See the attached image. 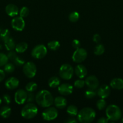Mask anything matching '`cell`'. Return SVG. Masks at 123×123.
<instances>
[{"instance_id":"39","label":"cell","mask_w":123,"mask_h":123,"mask_svg":"<svg viewBox=\"0 0 123 123\" xmlns=\"http://www.w3.org/2000/svg\"><path fill=\"white\" fill-rule=\"evenodd\" d=\"M4 102L7 105H9L11 103V97L8 94H4L2 97Z\"/></svg>"},{"instance_id":"25","label":"cell","mask_w":123,"mask_h":123,"mask_svg":"<svg viewBox=\"0 0 123 123\" xmlns=\"http://www.w3.org/2000/svg\"><path fill=\"white\" fill-rule=\"evenodd\" d=\"M105 51V48L103 44H98L95 47L94 50V53L95 55H101L103 54V53Z\"/></svg>"},{"instance_id":"5","label":"cell","mask_w":123,"mask_h":123,"mask_svg":"<svg viewBox=\"0 0 123 123\" xmlns=\"http://www.w3.org/2000/svg\"><path fill=\"white\" fill-rule=\"evenodd\" d=\"M73 68L68 64H64L62 65L59 70V75L62 79L64 80H69L72 78L74 74Z\"/></svg>"},{"instance_id":"13","label":"cell","mask_w":123,"mask_h":123,"mask_svg":"<svg viewBox=\"0 0 123 123\" xmlns=\"http://www.w3.org/2000/svg\"><path fill=\"white\" fill-rule=\"evenodd\" d=\"M58 91L60 94L63 96H68L72 94L73 91V86L69 84H63L59 86Z\"/></svg>"},{"instance_id":"29","label":"cell","mask_w":123,"mask_h":123,"mask_svg":"<svg viewBox=\"0 0 123 123\" xmlns=\"http://www.w3.org/2000/svg\"><path fill=\"white\" fill-rule=\"evenodd\" d=\"M80 14L77 12H73L69 15V20L71 22H76L79 19Z\"/></svg>"},{"instance_id":"32","label":"cell","mask_w":123,"mask_h":123,"mask_svg":"<svg viewBox=\"0 0 123 123\" xmlns=\"http://www.w3.org/2000/svg\"><path fill=\"white\" fill-rule=\"evenodd\" d=\"M96 105L99 110H103L106 106V102L105 100H104V98H101L97 101Z\"/></svg>"},{"instance_id":"38","label":"cell","mask_w":123,"mask_h":123,"mask_svg":"<svg viewBox=\"0 0 123 123\" xmlns=\"http://www.w3.org/2000/svg\"><path fill=\"white\" fill-rule=\"evenodd\" d=\"M72 46L74 49H77L80 48L81 43L80 41L77 39H74L72 42Z\"/></svg>"},{"instance_id":"40","label":"cell","mask_w":123,"mask_h":123,"mask_svg":"<svg viewBox=\"0 0 123 123\" xmlns=\"http://www.w3.org/2000/svg\"><path fill=\"white\" fill-rule=\"evenodd\" d=\"M34 94L32 93V92H29L28 94L27 98V102H32L34 100Z\"/></svg>"},{"instance_id":"21","label":"cell","mask_w":123,"mask_h":123,"mask_svg":"<svg viewBox=\"0 0 123 123\" xmlns=\"http://www.w3.org/2000/svg\"><path fill=\"white\" fill-rule=\"evenodd\" d=\"M4 46L7 50H12L15 48V42L13 38L10 37L4 41Z\"/></svg>"},{"instance_id":"34","label":"cell","mask_w":123,"mask_h":123,"mask_svg":"<svg viewBox=\"0 0 123 123\" xmlns=\"http://www.w3.org/2000/svg\"><path fill=\"white\" fill-rule=\"evenodd\" d=\"M29 13H30V10H29L28 8L27 7H23L20 9V12H19V14H20V17L24 18L28 16V15L29 14Z\"/></svg>"},{"instance_id":"8","label":"cell","mask_w":123,"mask_h":123,"mask_svg":"<svg viewBox=\"0 0 123 123\" xmlns=\"http://www.w3.org/2000/svg\"><path fill=\"white\" fill-rule=\"evenodd\" d=\"M42 118L46 121H52L57 117L58 111L54 107H48L45 109L42 114Z\"/></svg>"},{"instance_id":"23","label":"cell","mask_w":123,"mask_h":123,"mask_svg":"<svg viewBox=\"0 0 123 123\" xmlns=\"http://www.w3.org/2000/svg\"><path fill=\"white\" fill-rule=\"evenodd\" d=\"M28 48V44L26 42H20V43H18V44H16L15 46V50L18 53H23L25 51H26V50Z\"/></svg>"},{"instance_id":"20","label":"cell","mask_w":123,"mask_h":123,"mask_svg":"<svg viewBox=\"0 0 123 123\" xmlns=\"http://www.w3.org/2000/svg\"><path fill=\"white\" fill-rule=\"evenodd\" d=\"M11 112H12L11 108L7 106H4L0 109V116L4 118H7L10 117Z\"/></svg>"},{"instance_id":"26","label":"cell","mask_w":123,"mask_h":123,"mask_svg":"<svg viewBox=\"0 0 123 123\" xmlns=\"http://www.w3.org/2000/svg\"><path fill=\"white\" fill-rule=\"evenodd\" d=\"M10 37V32L7 29H0V38L4 42L6 40Z\"/></svg>"},{"instance_id":"35","label":"cell","mask_w":123,"mask_h":123,"mask_svg":"<svg viewBox=\"0 0 123 123\" xmlns=\"http://www.w3.org/2000/svg\"><path fill=\"white\" fill-rule=\"evenodd\" d=\"M85 85V80L80 79L74 82V86L77 88H82Z\"/></svg>"},{"instance_id":"44","label":"cell","mask_w":123,"mask_h":123,"mask_svg":"<svg viewBox=\"0 0 123 123\" xmlns=\"http://www.w3.org/2000/svg\"><path fill=\"white\" fill-rule=\"evenodd\" d=\"M65 123H77V121L76 120V119L74 118H69L67 120H66V121H65Z\"/></svg>"},{"instance_id":"28","label":"cell","mask_w":123,"mask_h":123,"mask_svg":"<svg viewBox=\"0 0 123 123\" xmlns=\"http://www.w3.org/2000/svg\"><path fill=\"white\" fill-rule=\"evenodd\" d=\"M37 88V85L36 83L34 82H28L25 86V89L28 92H33L36 91Z\"/></svg>"},{"instance_id":"46","label":"cell","mask_w":123,"mask_h":123,"mask_svg":"<svg viewBox=\"0 0 123 123\" xmlns=\"http://www.w3.org/2000/svg\"><path fill=\"white\" fill-rule=\"evenodd\" d=\"M122 122L123 123V119H122Z\"/></svg>"},{"instance_id":"43","label":"cell","mask_w":123,"mask_h":123,"mask_svg":"<svg viewBox=\"0 0 123 123\" xmlns=\"http://www.w3.org/2000/svg\"><path fill=\"white\" fill-rule=\"evenodd\" d=\"M5 76V71L0 69V82L4 79Z\"/></svg>"},{"instance_id":"2","label":"cell","mask_w":123,"mask_h":123,"mask_svg":"<svg viewBox=\"0 0 123 123\" xmlns=\"http://www.w3.org/2000/svg\"><path fill=\"white\" fill-rule=\"evenodd\" d=\"M96 116L95 111L91 108H84L78 112L77 119L82 123H90L92 122Z\"/></svg>"},{"instance_id":"18","label":"cell","mask_w":123,"mask_h":123,"mask_svg":"<svg viewBox=\"0 0 123 123\" xmlns=\"http://www.w3.org/2000/svg\"><path fill=\"white\" fill-rule=\"evenodd\" d=\"M54 105L55 106V107L57 108L62 109H64L66 106L67 101H66V100L64 97H61V96H59V97H57L56 98H54Z\"/></svg>"},{"instance_id":"47","label":"cell","mask_w":123,"mask_h":123,"mask_svg":"<svg viewBox=\"0 0 123 123\" xmlns=\"http://www.w3.org/2000/svg\"></svg>"},{"instance_id":"24","label":"cell","mask_w":123,"mask_h":123,"mask_svg":"<svg viewBox=\"0 0 123 123\" xmlns=\"http://www.w3.org/2000/svg\"><path fill=\"white\" fill-rule=\"evenodd\" d=\"M66 112L71 117L76 116V115H77V114L78 113V109L74 105L69 106L67 108V109H66Z\"/></svg>"},{"instance_id":"33","label":"cell","mask_w":123,"mask_h":123,"mask_svg":"<svg viewBox=\"0 0 123 123\" xmlns=\"http://www.w3.org/2000/svg\"><path fill=\"white\" fill-rule=\"evenodd\" d=\"M96 94H97L94 91V90H92V89H89L87 91H86L85 92V97L88 99L93 98L96 96Z\"/></svg>"},{"instance_id":"11","label":"cell","mask_w":123,"mask_h":123,"mask_svg":"<svg viewBox=\"0 0 123 123\" xmlns=\"http://www.w3.org/2000/svg\"><path fill=\"white\" fill-rule=\"evenodd\" d=\"M28 94L25 90L20 89L16 91L14 94V101L18 105H22L27 101Z\"/></svg>"},{"instance_id":"22","label":"cell","mask_w":123,"mask_h":123,"mask_svg":"<svg viewBox=\"0 0 123 123\" xmlns=\"http://www.w3.org/2000/svg\"><path fill=\"white\" fill-rule=\"evenodd\" d=\"M60 80L59 78L56 76H53L48 80V85H49V87L53 88H55L57 87L60 85Z\"/></svg>"},{"instance_id":"10","label":"cell","mask_w":123,"mask_h":123,"mask_svg":"<svg viewBox=\"0 0 123 123\" xmlns=\"http://www.w3.org/2000/svg\"><path fill=\"white\" fill-rule=\"evenodd\" d=\"M12 26L14 30L21 31L24 29L25 26V20L23 18L20 16H16L13 18L12 20Z\"/></svg>"},{"instance_id":"7","label":"cell","mask_w":123,"mask_h":123,"mask_svg":"<svg viewBox=\"0 0 123 123\" xmlns=\"http://www.w3.org/2000/svg\"><path fill=\"white\" fill-rule=\"evenodd\" d=\"M37 72V68L35 64L33 62H28L23 66V72L25 76L28 78H33L35 76Z\"/></svg>"},{"instance_id":"31","label":"cell","mask_w":123,"mask_h":123,"mask_svg":"<svg viewBox=\"0 0 123 123\" xmlns=\"http://www.w3.org/2000/svg\"><path fill=\"white\" fill-rule=\"evenodd\" d=\"M15 69L14 64L12 63H7L4 66V71L7 73H11L14 72Z\"/></svg>"},{"instance_id":"4","label":"cell","mask_w":123,"mask_h":123,"mask_svg":"<svg viewBox=\"0 0 123 123\" xmlns=\"http://www.w3.org/2000/svg\"><path fill=\"white\" fill-rule=\"evenodd\" d=\"M38 112L37 106L34 104L30 103L25 105L21 111V115L25 119H32L36 116Z\"/></svg>"},{"instance_id":"27","label":"cell","mask_w":123,"mask_h":123,"mask_svg":"<svg viewBox=\"0 0 123 123\" xmlns=\"http://www.w3.org/2000/svg\"><path fill=\"white\" fill-rule=\"evenodd\" d=\"M48 48H49L50 50H56L60 48V43L57 40H53L49 42L47 44Z\"/></svg>"},{"instance_id":"19","label":"cell","mask_w":123,"mask_h":123,"mask_svg":"<svg viewBox=\"0 0 123 123\" xmlns=\"http://www.w3.org/2000/svg\"><path fill=\"white\" fill-rule=\"evenodd\" d=\"M110 85L113 89L121 90L123 89V79L121 78H114L111 80Z\"/></svg>"},{"instance_id":"12","label":"cell","mask_w":123,"mask_h":123,"mask_svg":"<svg viewBox=\"0 0 123 123\" xmlns=\"http://www.w3.org/2000/svg\"><path fill=\"white\" fill-rule=\"evenodd\" d=\"M85 84L89 89L96 90L99 86V80L96 76L94 75L87 77L85 80Z\"/></svg>"},{"instance_id":"37","label":"cell","mask_w":123,"mask_h":123,"mask_svg":"<svg viewBox=\"0 0 123 123\" xmlns=\"http://www.w3.org/2000/svg\"><path fill=\"white\" fill-rule=\"evenodd\" d=\"M17 56H17L16 55V53L14 51H13V50H10V52L8 53V54H7V57H8V58L12 61H14V59H15Z\"/></svg>"},{"instance_id":"42","label":"cell","mask_w":123,"mask_h":123,"mask_svg":"<svg viewBox=\"0 0 123 123\" xmlns=\"http://www.w3.org/2000/svg\"><path fill=\"white\" fill-rule=\"evenodd\" d=\"M109 119L105 117H101L100 118L98 119V120L97 121L98 123H107L109 122Z\"/></svg>"},{"instance_id":"30","label":"cell","mask_w":123,"mask_h":123,"mask_svg":"<svg viewBox=\"0 0 123 123\" xmlns=\"http://www.w3.org/2000/svg\"><path fill=\"white\" fill-rule=\"evenodd\" d=\"M8 57L7 55L4 53L0 52V67L5 66L8 62Z\"/></svg>"},{"instance_id":"16","label":"cell","mask_w":123,"mask_h":123,"mask_svg":"<svg viewBox=\"0 0 123 123\" xmlns=\"http://www.w3.org/2000/svg\"><path fill=\"white\" fill-rule=\"evenodd\" d=\"M75 73L80 79H83L85 78L88 74V71L84 66L82 64H78L75 68Z\"/></svg>"},{"instance_id":"1","label":"cell","mask_w":123,"mask_h":123,"mask_svg":"<svg viewBox=\"0 0 123 123\" xmlns=\"http://www.w3.org/2000/svg\"><path fill=\"white\" fill-rule=\"evenodd\" d=\"M36 102L42 108L51 106L54 102V98L49 91L43 90L39 91L35 97Z\"/></svg>"},{"instance_id":"45","label":"cell","mask_w":123,"mask_h":123,"mask_svg":"<svg viewBox=\"0 0 123 123\" xmlns=\"http://www.w3.org/2000/svg\"><path fill=\"white\" fill-rule=\"evenodd\" d=\"M1 103H2V100H1V98H0V105L1 104Z\"/></svg>"},{"instance_id":"14","label":"cell","mask_w":123,"mask_h":123,"mask_svg":"<svg viewBox=\"0 0 123 123\" xmlns=\"http://www.w3.org/2000/svg\"><path fill=\"white\" fill-rule=\"evenodd\" d=\"M96 94L101 98H106L110 94V89L107 85H102L98 89Z\"/></svg>"},{"instance_id":"41","label":"cell","mask_w":123,"mask_h":123,"mask_svg":"<svg viewBox=\"0 0 123 123\" xmlns=\"http://www.w3.org/2000/svg\"><path fill=\"white\" fill-rule=\"evenodd\" d=\"M93 40H94V42H95V43H99V42H100V40H101V37H100V35L98 34H94V36H93Z\"/></svg>"},{"instance_id":"3","label":"cell","mask_w":123,"mask_h":123,"mask_svg":"<svg viewBox=\"0 0 123 123\" xmlns=\"http://www.w3.org/2000/svg\"><path fill=\"white\" fill-rule=\"evenodd\" d=\"M106 114L107 118L113 121H118L122 116L121 110L115 105H110L108 106L106 109Z\"/></svg>"},{"instance_id":"17","label":"cell","mask_w":123,"mask_h":123,"mask_svg":"<svg viewBox=\"0 0 123 123\" xmlns=\"http://www.w3.org/2000/svg\"><path fill=\"white\" fill-rule=\"evenodd\" d=\"M6 12L9 16L15 17L18 14L19 9L16 5L10 4L6 7Z\"/></svg>"},{"instance_id":"9","label":"cell","mask_w":123,"mask_h":123,"mask_svg":"<svg viewBox=\"0 0 123 123\" xmlns=\"http://www.w3.org/2000/svg\"><path fill=\"white\" fill-rule=\"evenodd\" d=\"M87 56H88V53L86 50L84 48H80L75 50L72 55V58L75 62L80 63L86 60Z\"/></svg>"},{"instance_id":"6","label":"cell","mask_w":123,"mask_h":123,"mask_svg":"<svg viewBox=\"0 0 123 123\" xmlns=\"http://www.w3.org/2000/svg\"><path fill=\"white\" fill-rule=\"evenodd\" d=\"M47 54V49L43 44H38L33 49L31 56L36 59H42Z\"/></svg>"},{"instance_id":"36","label":"cell","mask_w":123,"mask_h":123,"mask_svg":"<svg viewBox=\"0 0 123 123\" xmlns=\"http://www.w3.org/2000/svg\"><path fill=\"white\" fill-rule=\"evenodd\" d=\"M13 62L14 63V64L17 66H24V64H25V61H24V59H22V58L18 57L17 56L14 60L13 61Z\"/></svg>"},{"instance_id":"15","label":"cell","mask_w":123,"mask_h":123,"mask_svg":"<svg viewBox=\"0 0 123 123\" xmlns=\"http://www.w3.org/2000/svg\"><path fill=\"white\" fill-rule=\"evenodd\" d=\"M19 81L16 78L11 77L7 79L5 82V86L8 90H14L19 86Z\"/></svg>"}]
</instances>
